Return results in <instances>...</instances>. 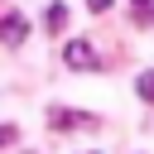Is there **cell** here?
Returning a JSON list of instances; mask_svg holds the SVG:
<instances>
[{
	"mask_svg": "<svg viewBox=\"0 0 154 154\" xmlns=\"http://www.w3.org/2000/svg\"><path fill=\"white\" fill-rule=\"evenodd\" d=\"M63 63H67L72 72H87V67H96V48H91L87 38H72V43L63 48Z\"/></svg>",
	"mask_w": 154,
	"mask_h": 154,
	"instance_id": "6da1fadb",
	"label": "cell"
},
{
	"mask_svg": "<svg viewBox=\"0 0 154 154\" xmlns=\"http://www.w3.org/2000/svg\"><path fill=\"white\" fill-rule=\"evenodd\" d=\"M29 38V19L19 10H5L0 14V43H24Z\"/></svg>",
	"mask_w": 154,
	"mask_h": 154,
	"instance_id": "7a4b0ae2",
	"label": "cell"
},
{
	"mask_svg": "<svg viewBox=\"0 0 154 154\" xmlns=\"http://www.w3.org/2000/svg\"><path fill=\"white\" fill-rule=\"evenodd\" d=\"M48 125L53 130H77V125H91V116H82V111H53Z\"/></svg>",
	"mask_w": 154,
	"mask_h": 154,
	"instance_id": "3957f363",
	"label": "cell"
},
{
	"mask_svg": "<svg viewBox=\"0 0 154 154\" xmlns=\"http://www.w3.org/2000/svg\"><path fill=\"white\" fill-rule=\"evenodd\" d=\"M43 24H48V34H58V29L67 24V5H48V14H43Z\"/></svg>",
	"mask_w": 154,
	"mask_h": 154,
	"instance_id": "277c9868",
	"label": "cell"
},
{
	"mask_svg": "<svg viewBox=\"0 0 154 154\" xmlns=\"http://www.w3.org/2000/svg\"><path fill=\"white\" fill-rule=\"evenodd\" d=\"M130 14L140 24H154V0H130Z\"/></svg>",
	"mask_w": 154,
	"mask_h": 154,
	"instance_id": "5b68a950",
	"label": "cell"
},
{
	"mask_svg": "<svg viewBox=\"0 0 154 154\" xmlns=\"http://www.w3.org/2000/svg\"><path fill=\"white\" fill-rule=\"evenodd\" d=\"M135 87H140V101H154V72H140Z\"/></svg>",
	"mask_w": 154,
	"mask_h": 154,
	"instance_id": "8992f818",
	"label": "cell"
},
{
	"mask_svg": "<svg viewBox=\"0 0 154 154\" xmlns=\"http://www.w3.org/2000/svg\"><path fill=\"white\" fill-rule=\"evenodd\" d=\"M14 140H19V130H14V125H0V149H5V144H14Z\"/></svg>",
	"mask_w": 154,
	"mask_h": 154,
	"instance_id": "52a82bcc",
	"label": "cell"
},
{
	"mask_svg": "<svg viewBox=\"0 0 154 154\" xmlns=\"http://www.w3.org/2000/svg\"><path fill=\"white\" fill-rule=\"evenodd\" d=\"M87 10H91V14H101V10H111V0H87Z\"/></svg>",
	"mask_w": 154,
	"mask_h": 154,
	"instance_id": "ba28073f",
	"label": "cell"
}]
</instances>
